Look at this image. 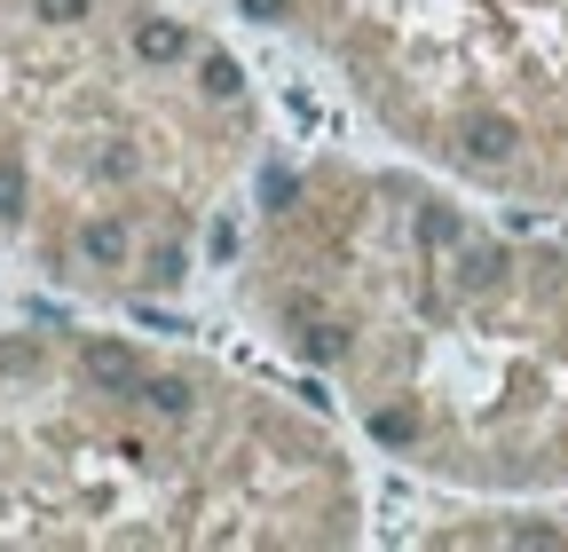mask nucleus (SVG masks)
Instances as JSON below:
<instances>
[{
  "instance_id": "2",
  "label": "nucleus",
  "mask_w": 568,
  "mask_h": 552,
  "mask_svg": "<svg viewBox=\"0 0 568 552\" xmlns=\"http://www.w3.org/2000/svg\"><path fill=\"white\" fill-rule=\"evenodd\" d=\"M339 410L230 348L151 331H0V544L339 552L379 529Z\"/></svg>"
},
{
  "instance_id": "3",
  "label": "nucleus",
  "mask_w": 568,
  "mask_h": 552,
  "mask_svg": "<svg viewBox=\"0 0 568 552\" xmlns=\"http://www.w3.org/2000/svg\"><path fill=\"white\" fill-rule=\"evenodd\" d=\"M268 95L182 0H0V245L71 293L166 300L222 260Z\"/></svg>"
},
{
  "instance_id": "4",
  "label": "nucleus",
  "mask_w": 568,
  "mask_h": 552,
  "mask_svg": "<svg viewBox=\"0 0 568 552\" xmlns=\"http://www.w3.org/2000/svg\"><path fill=\"white\" fill-rule=\"evenodd\" d=\"M466 197L568 214V0H205Z\"/></svg>"
},
{
  "instance_id": "1",
  "label": "nucleus",
  "mask_w": 568,
  "mask_h": 552,
  "mask_svg": "<svg viewBox=\"0 0 568 552\" xmlns=\"http://www.w3.org/2000/svg\"><path fill=\"white\" fill-rule=\"evenodd\" d=\"M253 348L450 505H568V214L387 151L268 159L222 253Z\"/></svg>"
}]
</instances>
